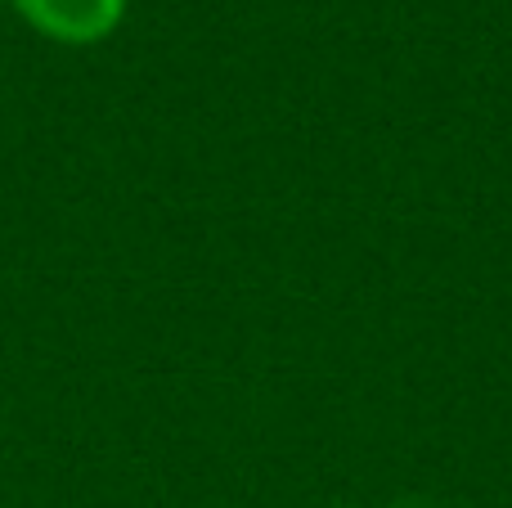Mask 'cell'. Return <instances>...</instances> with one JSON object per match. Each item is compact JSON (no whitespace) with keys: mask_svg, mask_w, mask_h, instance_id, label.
Masks as SVG:
<instances>
[{"mask_svg":"<svg viewBox=\"0 0 512 508\" xmlns=\"http://www.w3.org/2000/svg\"><path fill=\"white\" fill-rule=\"evenodd\" d=\"M41 36L63 45H95L122 23L126 0H14Z\"/></svg>","mask_w":512,"mask_h":508,"instance_id":"6da1fadb","label":"cell"}]
</instances>
